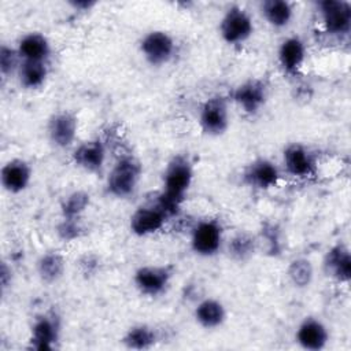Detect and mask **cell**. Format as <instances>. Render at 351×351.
I'll use <instances>...</instances> for the list:
<instances>
[{
  "mask_svg": "<svg viewBox=\"0 0 351 351\" xmlns=\"http://www.w3.org/2000/svg\"><path fill=\"white\" fill-rule=\"evenodd\" d=\"M195 178V167L186 155L173 156L162 176V191L156 202L165 208L170 218L176 217L184 204Z\"/></svg>",
  "mask_w": 351,
  "mask_h": 351,
  "instance_id": "cell-1",
  "label": "cell"
},
{
  "mask_svg": "<svg viewBox=\"0 0 351 351\" xmlns=\"http://www.w3.org/2000/svg\"><path fill=\"white\" fill-rule=\"evenodd\" d=\"M143 166L133 155L119 156L106 177V192L115 199H129L138 189Z\"/></svg>",
  "mask_w": 351,
  "mask_h": 351,
  "instance_id": "cell-2",
  "label": "cell"
},
{
  "mask_svg": "<svg viewBox=\"0 0 351 351\" xmlns=\"http://www.w3.org/2000/svg\"><path fill=\"white\" fill-rule=\"evenodd\" d=\"M225 240L222 222L215 218H204L192 226L189 247L200 258H213L223 250Z\"/></svg>",
  "mask_w": 351,
  "mask_h": 351,
  "instance_id": "cell-3",
  "label": "cell"
},
{
  "mask_svg": "<svg viewBox=\"0 0 351 351\" xmlns=\"http://www.w3.org/2000/svg\"><path fill=\"white\" fill-rule=\"evenodd\" d=\"M254 30L255 25L251 14L237 4L226 8L218 25V33L222 41L230 47L245 44L252 37Z\"/></svg>",
  "mask_w": 351,
  "mask_h": 351,
  "instance_id": "cell-4",
  "label": "cell"
},
{
  "mask_svg": "<svg viewBox=\"0 0 351 351\" xmlns=\"http://www.w3.org/2000/svg\"><path fill=\"white\" fill-rule=\"evenodd\" d=\"M197 123L200 130L208 137L225 134L230 125L229 100L222 95L207 97L199 108Z\"/></svg>",
  "mask_w": 351,
  "mask_h": 351,
  "instance_id": "cell-5",
  "label": "cell"
},
{
  "mask_svg": "<svg viewBox=\"0 0 351 351\" xmlns=\"http://www.w3.org/2000/svg\"><path fill=\"white\" fill-rule=\"evenodd\" d=\"M138 52L149 66L163 67L174 59L177 43L169 32L155 29L147 32L141 37L138 43Z\"/></svg>",
  "mask_w": 351,
  "mask_h": 351,
  "instance_id": "cell-6",
  "label": "cell"
},
{
  "mask_svg": "<svg viewBox=\"0 0 351 351\" xmlns=\"http://www.w3.org/2000/svg\"><path fill=\"white\" fill-rule=\"evenodd\" d=\"M173 277L171 265H143L133 273V285L143 296L158 298L169 289Z\"/></svg>",
  "mask_w": 351,
  "mask_h": 351,
  "instance_id": "cell-7",
  "label": "cell"
},
{
  "mask_svg": "<svg viewBox=\"0 0 351 351\" xmlns=\"http://www.w3.org/2000/svg\"><path fill=\"white\" fill-rule=\"evenodd\" d=\"M321 25L329 36L346 37L351 30V3L347 0H322L317 4Z\"/></svg>",
  "mask_w": 351,
  "mask_h": 351,
  "instance_id": "cell-8",
  "label": "cell"
},
{
  "mask_svg": "<svg viewBox=\"0 0 351 351\" xmlns=\"http://www.w3.org/2000/svg\"><path fill=\"white\" fill-rule=\"evenodd\" d=\"M170 215L156 202L138 206L129 217V230L137 237H148L160 232Z\"/></svg>",
  "mask_w": 351,
  "mask_h": 351,
  "instance_id": "cell-9",
  "label": "cell"
},
{
  "mask_svg": "<svg viewBox=\"0 0 351 351\" xmlns=\"http://www.w3.org/2000/svg\"><path fill=\"white\" fill-rule=\"evenodd\" d=\"M62 333L60 318L56 313H43L33 319L29 333V347L36 351H52L58 347Z\"/></svg>",
  "mask_w": 351,
  "mask_h": 351,
  "instance_id": "cell-10",
  "label": "cell"
},
{
  "mask_svg": "<svg viewBox=\"0 0 351 351\" xmlns=\"http://www.w3.org/2000/svg\"><path fill=\"white\" fill-rule=\"evenodd\" d=\"M269 97L267 84L261 78H248L240 82L232 93V100L237 108L248 115L254 117L262 111Z\"/></svg>",
  "mask_w": 351,
  "mask_h": 351,
  "instance_id": "cell-11",
  "label": "cell"
},
{
  "mask_svg": "<svg viewBox=\"0 0 351 351\" xmlns=\"http://www.w3.org/2000/svg\"><path fill=\"white\" fill-rule=\"evenodd\" d=\"M281 163L282 171L300 180L313 177L318 167L315 152L302 143L288 144L282 151Z\"/></svg>",
  "mask_w": 351,
  "mask_h": 351,
  "instance_id": "cell-12",
  "label": "cell"
},
{
  "mask_svg": "<svg viewBox=\"0 0 351 351\" xmlns=\"http://www.w3.org/2000/svg\"><path fill=\"white\" fill-rule=\"evenodd\" d=\"M78 134V117L69 111L60 110L53 112L47 122L48 141L58 149H67L74 145Z\"/></svg>",
  "mask_w": 351,
  "mask_h": 351,
  "instance_id": "cell-13",
  "label": "cell"
},
{
  "mask_svg": "<svg viewBox=\"0 0 351 351\" xmlns=\"http://www.w3.org/2000/svg\"><path fill=\"white\" fill-rule=\"evenodd\" d=\"M282 169L269 158H256L243 171V181L255 191H269L278 185Z\"/></svg>",
  "mask_w": 351,
  "mask_h": 351,
  "instance_id": "cell-14",
  "label": "cell"
},
{
  "mask_svg": "<svg viewBox=\"0 0 351 351\" xmlns=\"http://www.w3.org/2000/svg\"><path fill=\"white\" fill-rule=\"evenodd\" d=\"M73 163L85 173L100 174L107 160V147L101 137H92L74 147Z\"/></svg>",
  "mask_w": 351,
  "mask_h": 351,
  "instance_id": "cell-15",
  "label": "cell"
},
{
  "mask_svg": "<svg viewBox=\"0 0 351 351\" xmlns=\"http://www.w3.org/2000/svg\"><path fill=\"white\" fill-rule=\"evenodd\" d=\"M33 180L32 165L22 158L8 159L0 169V184L10 195L25 192Z\"/></svg>",
  "mask_w": 351,
  "mask_h": 351,
  "instance_id": "cell-16",
  "label": "cell"
},
{
  "mask_svg": "<svg viewBox=\"0 0 351 351\" xmlns=\"http://www.w3.org/2000/svg\"><path fill=\"white\" fill-rule=\"evenodd\" d=\"M330 339L328 326L317 317H304L296 330L295 341L306 351H321L326 348Z\"/></svg>",
  "mask_w": 351,
  "mask_h": 351,
  "instance_id": "cell-17",
  "label": "cell"
},
{
  "mask_svg": "<svg viewBox=\"0 0 351 351\" xmlns=\"http://www.w3.org/2000/svg\"><path fill=\"white\" fill-rule=\"evenodd\" d=\"M307 58V47L302 37L288 36L285 37L277 49V62L284 74L295 77L303 69Z\"/></svg>",
  "mask_w": 351,
  "mask_h": 351,
  "instance_id": "cell-18",
  "label": "cell"
},
{
  "mask_svg": "<svg viewBox=\"0 0 351 351\" xmlns=\"http://www.w3.org/2000/svg\"><path fill=\"white\" fill-rule=\"evenodd\" d=\"M325 274L339 284H348L351 280V254L346 244L332 245L324 256Z\"/></svg>",
  "mask_w": 351,
  "mask_h": 351,
  "instance_id": "cell-19",
  "label": "cell"
},
{
  "mask_svg": "<svg viewBox=\"0 0 351 351\" xmlns=\"http://www.w3.org/2000/svg\"><path fill=\"white\" fill-rule=\"evenodd\" d=\"M23 62L48 63L52 55V45L48 37L40 32H29L21 36L15 45Z\"/></svg>",
  "mask_w": 351,
  "mask_h": 351,
  "instance_id": "cell-20",
  "label": "cell"
},
{
  "mask_svg": "<svg viewBox=\"0 0 351 351\" xmlns=\"http://www.w3.org/2000/svg\"><path fill=\"white\" fill-rule=\"evenodd\" d=\"M193 318L200 328L214 330L225 324L228 311L219 299L204 298L199 300L193 307Z\"/></svg>",
  "mask_w": 351,
  "mask_h": 351,
  "instance_id": "cell-21",
  "label": "cell"
},
{
  "mask_svg": "<svg viewBox=\"0 0 351 351\" xmlns=\"http://www.w3.org/2000/svg\"><path fill=\"white\" fill-rule=\"evenodd\" d=\"M266 23L273 29H285L293 19V5L287 0H265L259 5Z\"/></svg>",
  "mask_w": 351,
  "mask_h": 351,
  "instance_id": "cell-22",
  "label": "cell"
},
{
  "mask_svg": "<svg viewBox=\"0 0 351 351\" xmlns=\"http://www.w3.org/2000/svg\"><path fill=\"white\" fill-rule=\"evenodd\" d=\"M258 248L256 237L247 230H237L229 239L225 240L223 250L228 256L236 262L248 261Z\"/></svg>",
  "mask_w": 351,
  "mask_h": 351,
  "instance_id": "cell-23",
  "label": "cell"
},
{
  "mask_svg": "<svg viewBox=\"0 0 351 351\" xmlns=\"http://www.w3.org/2000/svg\"><path fill=\"white\" fill-rule=\"evenodd\" d=\"M36 271L38 278L45 284L58 282L66 271V259L58 251H48L41 254L36 262Z\"/></svg>",
  "mask_w": 351,
  "mask_h": 351,
  "instance_id": "cell-24",
  "label": "cell"
},
{
  "mask_svg": "<svg viewBox=\"0 0 351 351\" xmlns=\"http://www.w3.org/2000/svg\"><path fill=\"white\" fill-rule=\"evenodd\" d=\"M16 80L18 84L27 90H36L45 85L49 69L48 63L43 62H23L21 63L18 71H16Z\"/></svg>",
  "mask_w": 351,
  "mask_h": 351,
  "instance_id": "cell-25",
  "label": "cell"
},
{
  "mask_svg": "<svg viewBox=\"0 0 351 351\" xmlns=\"http://www.w3.org/2000/svg\"><path fill=\"white\" fill-rule=\"evenodd\" d=\"M121 341L129 350H149L158 343V332L148 324H136L123 333Z\"/></svg>",
  "mask_w": 351,
  "mask_h": 351,
  "instance_id": "cell-26",
  "label": "cell"
},
{
  "mask_svg": "<svg viewBox=\"0 0 351 351\" xmlns=\"http://www.w3.org/2000/svg\"><path fill=\"white\" fill-rule=\"evenodd\" d=\"M90 204V196L82 189L67 193L60 202V218L81 219Z\"/></svg>",
  "mask_w": 351,
  "mask_h": 351,
  "instance_id": "cell-27",
  "label": "cell"
},
{
  "mask_svg": "<svg viewBox=\"0 0 351 351\" xmlns=\"http://www.w3.org/2000/svg\"><path fill=\"white\" fill-rule=\"evenodd\" d=\"M287 277L296 288H307L314 278V266L310 259L299 256L293 258L287 267Z\"/></svg>",
  "mask_w": 351,
  "mask_h": 351,
  "instance_id": "cell-28",
  "label": "cell"
},
{
  "mask_svg": "<svg viewBox=\"0 0 351 351\" xmlns=\"http://www.w3.org/2000/svg\"><path fill=\"white\" fill-rule=\"evenodd\" d=\"M22 59L15 47L3 44L0 47V73L3 77H10L16 74Z\"/></svg>",
  "mask_w": 351,
  "mask_h": 351,
  "instance_id": "cell-29",
  "label": "cell"
},
{
  "mask_svg": "<svg viewBox=\"0 0 351 351\" xmlns=\"http://www.w3.org/2000/svg\"><path fill=\"white\" fill-rule=\"evenodd\" d=\"M81 219H70V218H60V222L56 226V233L58 236L64 240V241H71L74 239H78L82 226H81Z\"/></svg>",
  "mask_w": 351,
  "mask_h": 351,
  "instance_id": "cell-30",
  "label": "cell"
},
{
  "mask_svg": "<svg viewBox=\"0 0 351 351\" xmlns=\"http://www.w3.org/2000/svg\"><path fill=\"white\" fill-rule=\"evenodd\" d=\"M67 4L74 10V11H90L93 7L97 5V1L95 0H70Z\"/></svg>",
  "mask_w": 351,
  "mask_h": 351,
  "instance_id": "cell-31",
  "label": "cell"
},
{
  "mask_svg": "<svg viewBox=\"0 0 351 351\" xmlns=\"http://www.w3.org/2000/svg\"><path fill=\"white\" fill-rule=\"evenodd\" d=\"M11 267L7 266V262L1 263V269H0V282H1V289L5 291V288L8 285H11Z\"/></svg>",
  "mask_w": 351,
  "mask_h": 351,
  "instance_id": "cell-32",
  "label": "cell"
}]
</instances>
